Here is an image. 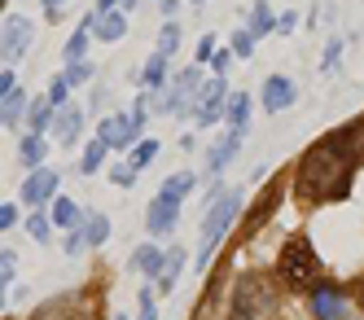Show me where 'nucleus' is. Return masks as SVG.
<instances>
[{"instance_id":"obj_41","label":"nucleus","mask_w":364,"mask_h":320,"mask_svg":"<svg viewBox=\"0 0 364 320\" xmlns=\"http://www.w3.org/2000/svg\"><path fill=\"white\" fill-rule=\"evenodd\" d=\"M338 58H343V40H329V44H325V62H321V70H333Z\"/></svg>"},{"instance_id":"obj_26","label":"nucleus","mask_w":364,"mask_h":320,"mask_svg":"<svg viewBox=\"0 0 364 320\" xmlns=\"http://www.w3.org/2000/svg\"><path fill=\"white\" fill-rule=\"evenodd\" d=\"M180 272H185V250L171 246V250H167V272L159 277V294H171L176 281H180Z\"/></svg>"},{"instance_id":"obj_28","label":"nucleus","mask_w":364,"mask_h":320,"mask_svg":"<svg viewBox=\"0 0 364 320\" xmlns=\"http://www.w3.org/2000/svg\"><path fill=\"white\" fill-rule=\"evenodd\" d=\"M193 184H198L193 171H176V176L163 180V189H159V193H167V198H176V202H185V198L193 193Z\"/></svg>"},{"instance_id":"obj_34","label":"nucleus","mask_w":364,"mask_h":320,"mask_svg":"<svg viewBox=\"0 0 364 320\" xmlns=\"http://www.w3.org/2000/svg\"><path fill=\"white\" fill-rule=\"evenodd\" d=\"M180 48V22H163V31H159V53H171Z\"/></svg>"},{"instance_id":"obj_35","label":"nucleus","mask_w":364,"mask_h":320,"mask_svg":"<svg viewBox=\"0 0 364 320\" xmlns=\"http://www.w3.org/2000/svg\"><path fill=\"white\" fill-rule=\"evenodd\" d=\"M136 176H141V171H136L132 163H114V167H110V180L119 184V189H132V184H136Z\"/></svg>"},{"instance_id":"obj_32","label":"nucleus","mask_w":364,"mask_h":320,"mask_svg":"<svg viewBox=\"0 0 364 320\" xmlns=\"http://www.w3.org/2000/svg\"><path fill=\"white\" fill-rule=\"evenodd\" d=\"M48 105H53V110H66V105H70V84H66V75H53V84H48Z\"/></svg>"},{"instance_id":"obj_31","label":"nucleus","mask_w":364,"mask_h":320,"mask_svg":"<svg viewBox=\"0 0 364 320\" xmlns=\"http://www.w3.org/2000/svg\"><path fill=\"white\" fill-rule=\"evenodd\" d=\"M62 75H66V84H70V88H80V84H88V79H92V62H88V58L66 62V70H62Z\"/></svg>"},{"instance_id":"obj_27","label":"nucleus","mask_w":364,"mask_h":320,"mask_svg":"<svg viewBox=\"0 0 364 320\" xmlns=\"http://www.w3.org/2000/svg\"><path fill=\"white\" fill-rule=\"evenodd\" d=\"M106 154H110V145L101 141V137H92L88 149H84V158H80V171H84V176H97L101 167H106Z\"/></svg>"},{"instance_id":"obj_18","label":"nucleus","mask_w":364,"mask_h":320,"mask_svg":"<svg viewBox=\"0 0 364 320\" xmlns=\"http://www.w3.org/2000/svg\"><path fill=\"white\" fill-rule=\"evenodd\" d=\"M18 158H22V167L40 171V167H44V158H48V141H44V137H36V132H27V137L18 141Z\"/></svg>"},{"instance_id":"obj_49","label":"nucleus","mask_w":364,"mask_h":320,"mask_svg":"<svg viewBox=\"0 0 364 320\" xmlns=\"http://www.w3.org/2000/svg\"><path fill=\"white\" fill-rule=\"evenodd\" d=\"M228 320H246V316H228Z\"/></svg>"},{"instance_id":"obj_11","label":"nucleus","mask_w":364,"mask_h":320,"mask_svg":"<svg viewBox=\"0 0 364 320\" xmlns=\"http://www.w3.org/2000/svg\"><path fill=\"white\" fill-rule=\"evenodd\" d=\"M259 101H264V110H268V114L290 110V105L299 101L294 79H290V75H268V79H264V88H259Z\"/></svg>"},{"instance_id":"obj_40","label":"nucleus","mask_w":364,"mask_h":320,"mask_svg":"<svg viewBox=\"0 0 364 320\" xmlns=\"http://www.w3.org/2000/svg\"><path fill=\"white\" fill-rule=\"evenodd\" d=\"M215 53H220V48H215V36H202V40H198V66H211Z\"/></svg>"},{"instance_id":"obj_15","label":"nucleus","mask_w":364,"mask_h":320,"mask_svg":"<svg viewBox=\"0 0 364 320\" xmlns=\"http://www.w3.org/2000/svg\"><path fill=\"white\" fill-rule=\"evenodd\" d=\"M132 268H136L145 281L163 277V272H167V250H163V246H154V242H141V246L132 250Z\"/></svg>"},{"instance_id":"obj_3","label":"nucleus","mask_w":364,"mask_h":320,"mask_svg":"<svg viewBox=\"0 0 364 320\" xmlns=\"http://www.w3.org/2000/svg\"><path fill=\"white\" fill-rule=\"evenodd\" d=\"M277 277L290 285V289H316L321 285V255H316V246L307 242V237H290V242L281 246V255H277Z\"/></svg>"},{"instance_id":"obj_29","label":"nucleus","mask_w":364,"mask_h":320,"mask_svg":"<svg viewBox=\"0 0 364 320\" xmlns=\"http://www.w3.org/2000/svg\"><path fill=\"white\" fill-rule=\"evenodd\" d=\"M53 228H58L53 215H44V210H31V215H27V237H31V242H48Z\"/></svg>"},{"instance_id":"obj_1","label":"nucleus","mask_w":364,"mask_h":320,"mask_svg":"<svg viewBox=\"0 0 364 320\" xmlns=\"http://www.w3.org/2000/svg\"><path fill=\"white\" fill-rule=\"evenodd\" d=\"M360 154H364V119H351L343 127H333L329 137H321L299 158L294 193L303 202H338V198H347Z\"/></svg>"},{"instance_id":"obj_23","label":"nucleus","mask_w":364,"mask_h":320,"mask_svg":"<svg viewBox=\"0 0 364 320\" xmlns=\"http://www.w3.org/2000/svg\"><path fill=\"white\" fill-rule=\"evenodd\" d=\"M167 70H171V58H167V53H159V48H154V58L141 66V84H145V88H159L163 79H167Z\"/></svg>"},{"instance_id":"obj_9","label":"nucleus","mask_w":364,"mask_h":320,"mask_svg":"<svg viewBox=\"0 0 364 320\" xmlns=\"http://www.w3.org/2000/svg\"><path fill=\"white\" fill-rule=\"evenodd\" d=\"M307 311H311V320H347V299H343V289L329 285V281H321V285L307 294Z\"/></svg>"},{"instance_id":"obj_22","label":"nucleus","mask_w":364,"mask_h":320,"mask_svg":"<svg viewBox=\"0 0 364 320\" xmlns=\"http://www.w3.org/2000/svg\"><path fill=\"white\" fill-rule=\"evenodd\" d=\"M246 26H250V36H255V40H264V36H272V31H277V14L264 5V0H255V5H250V22H246Z\"/></svg>"},{"instance_id":"obj_48","label":"nucleus","mask_w":364,"mask_h":320,"mask_svg":"<svg viewBox=\"0 0 364 320\" xmlns=\"http://www.w3.org/2000/svg\"><path fill=\"white\" fill-rule=\"evenodd\" d=\"M136 5H141V0H123V14H132Z\"/></svg>"},{"instance_id":"obj_45","label":"nucleus","mask_w":364,"mask_h":320,"mask_svg":"<svg viewBox=\"0 0 364 320\" xmlns=\"http://www.w3.org/2000/svg\"><path fill=\"white\" fill-rule=\"evenodd\" d=\"M159 5H163V18H167V22H176V14H180V0H159Z\"/></svg>"},{"instance_id":"obj_16","label":"nucleus","mask_w":364,"mask_h":320,"mask_svg":"<svg viewBox=\"0 0 364 320\" xmlns=\"http://www.w3.org/2000/svg\"><path fill=\"white\" fill-rule=\"evenodd\" d=\"M80 137H84V110H80V105H66V110H58V119H53V141L75 145Z\"/></svg>"},{"instance_id":"obj_46","label":"nucleus","mask_w":364,"mask_h":320,"mask_svg":"<svg viewBox=\"0 0 364 320\" xmlns=\"http://www.w3.org/2000/svg\"><path fill=\"white\" fill-rule=\"evenodd\" d=\"M114 9H123V0H97V14H114Z\"/></svg>"},{"instance_id":"obj_50","label":"nucleus","mask_w":364,"mask_h":320,"mask_svg":"<svg viewBox=\"0 0 364 320\" xmlns=\"http://www.w3.org/2000/svg\"><path fill=\"white\" fill-rule=\"evenodd\" d=\"M75 320H88V316H75Z\"/></svg>"},{"instance_id":"obj_44","label":"nucleus","mask_w":364,"mask_h":320,"mask_svg":"<svg viewBox=\"0 0 364 320\" xmlns=\"http://www.w3.org/2000/svg\"><path fill=\"white\" fill-rule=\"evenodd\" d=\"M14 224H18V206L5 202V206H0V228H14Z\"/></svg>"},{"instance_id":"obj_14","label":"nucleus","mask_w":364,"mask_h":320,"mask_svg":"<svg viewBox=\"0 0 364 320\" xmlns=\"http://www.w3.org/2000/svg\"><path fill=\"white\" fill-rule=\"evenodd\" d=\"M281 193H285V184H281V180H272L268 189L255 198V210H250V220H246V237H250V233H259V228L268 224V215L281 206Z\"/></svg>"},{"instance_id":"obj_2","label":"nucleus","mask_w":364,"mask_h":320,"mask_svg":"<svg viewBox=\"0 0 364 320\" xmlns=\"http://www.w3.org/2000/svg\"><path fill=\"white\" fill-rule=\"evenodd\" d=\"M242 198H246V189H224L215 202H206V215H202V246H198V272L211 263V255L220 250V242L228 237V228L237 224Z\"/></svg>"},{"instance_id":"obj_33","label":"nucleus","mask_w":364,"mask_h":320,"mask_svg":"<svg viewBox=\"0 0 364 320\" xmlns=\"http://www.w3.org/2000/svg\"><path fill=\"white\" fill-rule=\"evenodd\" d=\"M84 250H88V237H84V224H80V228H70V233L62 237V255L75 259V255H84Z\"/></svg>"},{"instance_id":"obj_17","label":"nucleus","mask_w":364,"mask_h":320,"mask_svg":"<svg viewBox=\"0 0 364 320\" xmlns=\"http://www.w3.org/2000/svg\"><path fill=\"white\" fill-rule=\"evenodd\" d=\"M92 36H97V40H106V44H119V40L127 36V14H123V9H114V14H97Z\"/></svg>"},{"instance_id":"obj_13","label":"nucleus","mask_w":364,"mask_h":320,"mask_svg":"<svg viewBox=\"0 0 364 320\" xmlns=\"http://www.w3.org/2000/svg\"><path fill=\"white\" fill-rule=\"evenodd\" d=\"M242 141H246V127H228L224 137H220L211 149H206V167H211V176H220V171L232 163V154L242 149Z\"/></svg>"},{"instance_id":"obj_43","label":"nucleus","mask_w":364,"mask_h":320,"mask_svg":"<svg viewBox=\"0 0 364 320\" xmlns=\"http://www.w3.org/2000/svg\"><path fill=\"white\" fill-rule=\"evenodd\" d=\"M14 88H18V75H14V66H5V75H0V101H5Z\"/></svg>"},{"instance_id":"obj_38","label":"nucleus","mask_w":364,"mask_h":320,"mask_svg":"<svg viewBox=\"0 0 364 320\" xmlns=\"http://www.w3.org/2000/svg\"><path fill=\"white\" fill-rule=\"evenodd\" d=\"M136 320H159V307H154V289L149 285H141V311H136Z\"/></svg>"},{"instance_id":"obj_20","label":"nucleus","mask_w":364,"mask_h":320,"mask_svg":"<svg viewBox=\"0 0 364 320\" xmlns=\"http://www.w3.org/2000/svg\"><path fill=\"white\" fill-rule=\"evenodd\" d=\"M53 119H58V110L48 105V97H31L27 123H31V132H36V137H44V132H53Z\"/></svg>"},{"instance_id":"obj_4","label":"nucleus","mask_w":364,"mask_h":320,"mask_svg":"<svg viewBox=\"0 0 364 320\" xmlns=\"http://www.w3.org/2000/svg\"><path fill=\"white\" fill-rule=\"evenodd\" d=\"M202 70L198 66H189V70H180L176 79H171V88H167V97H163V105L159 110L163 114H176V119H185V114H193V105H198V92H202Z\"/></svg>"},{"instance_id":"obj_24","label":"nucleus","mask_w":364,"mask_h":320,"mask_svg":"<svg viewBox=\"0 0 364 320\" xmlns=\"http://www.w3.org/2000/svg\"><path fill=\"white\" fill-rule=\"evenodd\" d=\"M22 110H31V101H27V92H22V88H14L5 101H0V123H5V127H18Z\"/></svg>"},{"instance_id":"obj_42","label":"nucleus","mask_w":364,"mask_h":320,"mask_svg":"<svg viewBox=\"0 0 364 320\" xmlns=\"http://www.w3.org/2000/svg\"><path fill=\"white\" fill-rule=\"evenodd\" d=\"M294 26H299V14H294V9H285V14L277 18V31H281V36H290Z\"/></svg>"},{"instance_id":"obj_10","label":"nucleus","mask_w":364,"mask_h":320,"mask_svg":"<svg viewBox=\"0 0 364 320\" xmlns=\"http://www.w3.org/2000/svg\"><path fill=\"white\" fill-rule=\"evenodd\" d=\"M53 198H58V171L53 167H40V171H31L27 180H22V202H27L31 210L53 206Z\"/></svg>"},{"instance_id":"obj_7","label":"nucleus","mask_w":364,"mask_h":320,"mask_svg":"<svg viewBox=\"0 0 364 320\" xmlns=\"http://www.w3.org/2000/svg\"><path fill=\"white\" fill-rule=\"evenodd\" d=\"M264 307H272V289H268V281H259V277L237 281V294H232V316L255 320Z\"/></svg>"},{"instance_id":"obj_37","label":"nucleus","mask_w":364,"mask_h":320,"mask_svg":"<svg viewBox=\"0 0 364 320\" xmlns=\"http://www.w3.org/2000/svg\"><path fill=\"white\" fill-rule=\"evenodd\" d=\"M14 268H18V255L14 250H0V285H14V277H18Z\"/></svg>"},{"instance_id":"obj_51","label":"nucleus","mask_w":364,"mask_h":320,"mask_svg":"<svg viewBox=\"0 0 364 320\" xmlns=\"http://www.w3.org/2000/svg\"><path fill=\"white\" fill-rule=\"evenodd\" d=\"M193 5H202V0H193Z\"/></svg>"},{"instance_id":"obj_6","label":"nucleus","mask_w":364,"mask_h":320,"mask_svg":"<svg viewBox=\"0 0 364 320\" xmlns=\"http://www.w3.org/2000/svg\"><path fill=\"white\" fill-rule=\"evenodd\" d=\"M228 84L220 75H211L202 84V92H198V105H193V119L202 123V127H211V123H220V119H228Z\"/></svg>"},{"instance_id":"obj_39","label":"nucleus","mask_w":364,"mask_h":320,"mask_svg":"<svg viewBox=\"0 0 364 320\" xmlns=\"http://www.w3.org/2000/svg\"><path fill=\"white\" fill-rule=\"evenodd\" d=\"M232 62H237V53H232V48H220L215 58H211V75H220V79H224V70H228Z\"/></svg>"},{"instance_id":"obj_47","label":"nucleus","mask_w":364,"mask_h":320,"mask_svg":"<svg viewBox=\"0 0 364 320\" xmlns=\"http://www.w3.org/2000/svg\"><path fill=\"white\" fill-rule=\"evenodd\" d=\"M62 5H66V0H44V9H48V14H58Z\"/></svg>"},{"instance_id":"obj_8","label":"nucleus","mask_w":364,"mask_h":320,"mask_svg":"<svg viewBox=\"0 0 364 320\" xmlns=\"http://www.w3.org/2000/svg\"><path fill=\"white\" fill-rule=\"evenodd\" d=\"M97 137L106 141L110 149H132V145H141L136 137H141V123L132 119V114H106L97 123Z\"/></svg>"},{"instance_id":"obj_21","label":"nucleus","mask_w":364,"mask_h":320,"mask_svg":"<svg viewBox=\"0 0 364 320\" xmlns=\"http://www.w3.org/2000/svg\"><path fill=\"white\" fill-rule=\"evenodd\" d=\"M84 237H88V250H97V246L110 242V220H106V210H88V215H84Z\"/></svg>"},{"instance_id":"obj_36","label":"nucleus","mask_w":364,"mask_h":320,"mask_svg":"<svg viewBox=\"0 0 364 320\" xmlns=\"http://www.w3.org/2000/svg\"><path fill=\"white\" fill-rule=\"evenodd\" d=\"M232 53H237V58H246L250 62V53H255V36H250V26H242L237 36H232V44H228Z\"/></svg>"},{"instance_id":"obj_19","label":"nucleus","mask_w":364,"mask_h":320,"mask_svg":"<svg viewBox=\"0 0 364 320\" xmlns=\"http://www.w3.org/2000/svg\"><path fill=\"white\" fill-rule=\"evenodd\" d=\"M48 215H53V224H58L62 233H70V228H80V224H84V210H80V202H70V198H53V206H48Z\"/></svg>"},{"instance_id":"obj_12","label":"nucleus","mask_w":364,"mask_h":320,"mask_svg":"<svg viewBox=\"0 0 364 320\" xmlns=\"http://www.w3.org/2000/svg\"><path fill=\"white\" fill-rule=\"evenodd\" d=\"M176 220H180V202L167 198V193H154V202H149V210H145V228H149L154 237H167V233L176 228Z\"/></svg>"},{"instance_id":"obj_5","label":"nucleus","mask_w":364,"mask_h":320,"mask_svg":"<svg viewBox=\"0 0 364 320\" xmlns=\"http://www.w3.org/2000/svg\"><path fill=\"white\" fill-rule=\"evenodd\" d=\"M31 40H36L31 18H27V14H9L5 22H0V62H5V66H18V58L31 48Z\"/></svg>"},{"instance_id":"obj_25","label":"nucleus","mask_w":364,"mask_h":320,"mask_svg":"<svg viewBox=\"0 0 364 320\" xmlns=\"http://www.w3.org/2000/svg\"><path fill=\"white\" fill-rule=\"evenodd\" d=\"M250 114H255L250 92H232L228 97V127H250Z\"/></svg>"},{"instance_id":"obj_30","label":"nucleus","mask_w":364,"mask_h":320,"mask_svg":"<svg viewBox=\"0 0 364 320\" xmlns=\"http://www.w3.org/2000/svg\"><path fill=\"white\" fill-rule=\"evenodd\" d=\"M154 158H159V141H141V145H132V154H127V163H132L136 171H145Z\"/></svg>"}]
</instances>
